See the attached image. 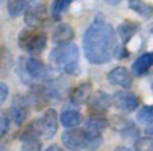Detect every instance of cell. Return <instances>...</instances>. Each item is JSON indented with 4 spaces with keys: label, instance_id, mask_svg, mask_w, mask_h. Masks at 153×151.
Returning <instances> with one entry per match:
<instances>
[{
    "label": "cell",
    "instance_id": "1",
    "mask_svg": "<svg viewBox=\"0 0 153 151\" xmlns=\"http://www.w3.org/2000/svg\"><path fill=\"white\" fill-rule=\"evenodd\" d=\"M116 45L117 36L114 28L102 19H95L85 31L83 51L90 63H108L113 56Z\"/></svg>",
    "mask_w": 153,
    "mask_h": 151
},
{
    "label": "cell",
    "instance_id": "2",
    "mask_svg": "<svg viewBox=\"0 0 153 151\" xmlns=\"http://www.w3.org/2000/svg\"><path fill=\"white\" fill-rule=\"evenodd\" d=\"M50 62L53 67L66 72L69 75H75L79 68V51L73 43L62 44L55 47L50 54Z\"/></svg>",
    "mask_w": 153,
    "mask_h": 151
},
{
    "label": "cell",
    "instance_id": "3",
    "mask_svg": "<svg viewBox=\"0 0 153 151\" xmlns=\"http://www.w3.org/2000/svg\"><path fill=\"white\" fill-rule=\"evenodd\" d=\"M47 44V37L42 32L32 29H23L19 35V47L31 55H39L43 52Z\"/></svg>",
    "mask_w": 153,
    "mask_h": 151
},
{
    "label": "cell",
    "instance_id": "4",
    "mask_svg": "<svg viewBox=\"0 0 153 151\" xmlns=\"http://www.w3.org/2000/svg\"><path fill=\"white\" fill-rule=\"evenodd\" d=\"M30 127L34 130V133L38 136H42L45 139H51L55 135L58 130V115L56 111L53 108L46 110L42 118L36 119L30 125Z\"/></svg>",
    "mask_w": 153,
    "mask_h": 151
},
{
    "label": "cell",
    "instance_id": "5",
    "mask_svg": "<svg viewBox=\"0 0 153 151\" xmlns=\"http://www.w3.org/2000/svg\"><path fill=\"white\" fill-rule=\"evenodd\" d=\"M113 104L116 108L121 110L122 112H132L140 104L138 96L129 91H118L113 95Z\"/></svg>",
    "mask_w": 153,
    "mask_h": 151
},
{
    "label": "cell",
    "instance_id": "6",
    "mask_svg": "<svg viewBox=\"0 0 153 151\" xmlns=\"http://www.w3.org/2000/svg\"><path fill=\"white\" fill-rule=\"evenodd\" d=\"M24 23L30 27V28H35V27L40 26L47 18V8L43 3L39 4L30 5L26 11H24Z\"/></svg>",
    "mask_w": 153,
    "mask_h": 151
},
{
    "label": "cell",
    "instance_id": "7",
    "mask_svg": "<svg viewBox=\"0 0 153 151\" xmlns=\"http://www.w3.org/2000/svg\"><path fill=\"white\" fill-rule=\"evenodd\" d=\"M86 103H87V107L90 108V111L100 115V114H105V112L110 108L111 100H110V96L106 92H103V91H97V92H94L93 95H89Z\"/></svg>",
    "mask_w": 153,
    "mask_h": 151
},
{
    "label": "cell",
    "instance_id": "8",
    "mask_svg": "<svg viewBox=\"0 0 153 151\" xmlns=\"http://www.w3.org/2000/svg\"><path fill=\"white\" fill-rule=\"evenodd\" d=\"M30 110V102L27 98L22 95H16L12 100V108H11V115L16 126H22L28 115Z\"/></svg>",
    "mask_w": 153,
    "mask_h": 151
},
{
    "label": "cell",
    "instance_id": "9",
    "mask_svg": "<svg viewBox=\"0 0 153 151\" xmlns=\"http://www.w3.org/2000/svg\"><path fill=\"white\" fill-rule=\"evenodd\" d=\"M108 126H110L118 133L124 134L125 136H137V127L134 126V123L124 117L113 115L108 122Z\"/></svg>",
    "mask_w": 153,
    "mask_h": 151
},
{
    "label": "cell",
    "instance_id": "10",
    "mask_svg": "<svg viewBox=\"0 0 153 151\" xmlns=\"http://www.w3.org/2000/svg\"><path fill=\"white\" fill-rule=\"evenodd\" d=\"M62 143L67 150L79 151L83 149V130H67L62 134Z\"/></svg>",
    "mask_w": 153,
    "mask_h": 151
},
{
    "label": "cell",
    "instance_id": "11",
    "mask_svg": "<svg viewBox=\"0 0 153 151\" xmlns=\"http://www.w3.org/2000/svg\"><path fill=\"white\" fill-rule=\"evenodd\" d=\"M108 80L114 86H120L122 88L132 87V75L125 67H116L108 74Z\"/></svg>",
    "mask_w": 153,
    "mask_h": 151
},
{
    "label": "cell",
    "instance_id": "12",
    "mask_svg": "<svg viewBox=\"0 0 153 151\" xmlns=\"http://www.w3.org/2000/svg\"><path fill=\"white\" fill-rule=\"evenodd\" d=\"M24 70L28 78L31 79H45L48 75V68L36 58H30L26 60Z\"/></svg>",
    "mask_w": 153,
    "mask_h": 151
},
{
    "label": "cell",
    "instance_id": "13",
    "mask_svg": "<svg viewBox=\"0 0 153 151\" xmlns=\"http://www.w3.org/2000/svg\"><path fill=\"white\" fill-rule=\"evenodd\" d=\"M42 142L31 127H27L22 135V151H40Z\"/></svg>",
    "mask_w": 153,
    "mask_h": 151
},
{
    "label": "cell",
    "instance_id": "14",
    "mask_svg": "<svg viewBox=\"0 0 153 151\" xmlns=\"http://www.w3.org/2000/svg\"><path fill=\"white\" fill-rule=\"evenodd\" d=\"M74 37V31L73 28L66 23H61L54 28L53 31V42L58 45L67 44Z\"/></svg>",
    "mask_w": 153,
    "mask_h": 151
},
{
    "label": "cell",
    "instance_id": "15",
    "mask_svg": "<svg viewBox=\"0 0 153 151\" xmlns=\"http://www.w3.org/2000/svg\"><path fill=\"white\" fill-rule=\"evenodd\" d=\"M152 64H153V55L151 52H145L143 55H140L132 66L133 75L134 76H144L151 70Z\"/></svg>",
    "mask_w": 153,
    "mask_h": 151
},
{
    "label": "cell",
    "instance_id": "16",
    "mask_svg": "<svg viewBox=\"0 0 153 151\" xmlns=\"http://www.w3.org/2000/svg\"><path fill=\"white\" fill-rule=\"evenodd\" d=\"M91 91V83L90 82H83L79 86H76L74 90L70 92V100L75 106H81V104L86 103L87 98Z\"/></svg>",
    "mask_w": 153,
    "mask_h": 151
},
{
    "label": "cell",
    "instance_id": "17",
    "mask_svg": "<svg viewBox=\"0 0 153 151\" xmlns=\"http://www.w3.org/2000/svg\"><path fill=\"white\" fill-rule=\"evenodd\" d=\"M35 0H8L7 1V11L10 16L18 18L20 16L30 5H32Z\"/></svg>",
    "mask_w": 153,
    "mask_h": 151
},
{
    "label": "cell",
    "instance_id": "18",
    "mask_svg": "<svg viewBox=\"0 0 153 151\" xmlns=\"http://www.w3.org/2000/svg\"><path fill=\"white\" fill-rule=\"evenodd\" d=\"M140 29V26L134 21H124L118 26V35L121 36L122 42H124V45L134 36L136 34Z\"/></svg>",
    "mask_w": 153,
    "mask_h": 151
},
{
    "label": "cell",
    "instance_id": "19",
    "mask_svg": "<svg viewBox=\"0 0 153 151\" xmlns=\"http://www.w3.org/2000/svg\"><path fill=\"white\" fill-rule=\"evenodd\" d=\"M61 122L66 128L76 127L82 122V115L76 110H65L61 115Z\"/></svg>",
    "mask_w": 153,
    "mask_h": 151
},
{
    "label": "cell",
    "instance_id": "20",
    "mask_svg": "<svg viewBox=\"0 0 153 151\" xmlns=\"http://www.w3.org/2000/svg\"><path fill=\"white\" fill-rule=\"evenodd\" d=\"M101 144H102L101 133L83 130V147H86V149L90 151H94V150H97Z\"/></svg>",
    "mask_w": 153,
    "mask_h": 151
},
{
    "label": "cell",
    "instance_id": "21",
    "mask_svg": "<svg viewBox=\"0 0 153 151\" xmlns=\"http://www.w3.org/2000/svg\"><path fill=\"white\" fill-rule=\"evenodd\" d=\"M12 67V56L7 47L0 45V75H7Z\"/></svg>",
    "mask_w": 153,
    "mask_h": 151
},
{
    "label": "cell",
    "instance_id": "22",
    "mask_svg": "<svg viewBox=\"0 0 153 151\" xmlns=\"http://www.w3.org/2000/svg\"><path fill=\"white\" fill-rule=\"evenodd\" d=\"M129 7L144 18H151L152 15V7L145 0H129Z\"/></svg>",
    "mask_w": 153,
    "mask_h": 151
},
{
    "label": "cell",
    "instance_id": "23",
    "mask_svg": "<svg viewBox=\"0 0 153 151\" xmlns=\"http://www.w3.org/2000/svg\"><path fill=\"white\" fill-rule=\"evenodd\" d=\"M106 127H108V120L101 117H91L85 123V130H87V131H97V133H101V131L105 130Z\"/></svg>",
    "mask_w": 153,
    "mask_h": 151
},
{
    "label": "cell",
    "instance_id": "24",
    "mask_svg": "<svg viewBox=\"0 0 153 151\" xmlns=\"http://www.w3.org/2000/svg\"><path fill=\"white\" fill-rule=\"evenodd\" d=\"M73 0H54L53 7H51V13H53L54 19H61L65 15V12H67V10L70 8Z\"/></svg>",
    "mask_w": 153,
    "mask_h": 151
},
{
    "label": "cell",
    "instance_id": "25",
    "mask_svg": "<svg viewBox=\"0 0 153 151\" xmlns=\"http://www.w3.org/2000/svg\"><path fill=\"white\" fill-rule=\"evenodd\" d=\"M136 151H153V141L151 136H143L137 138L134 142Z\"/></svg>",
    "mask_w": 153,
    "mask_h": 151
},
{
    "label": "cell",
    "instance_id": "26",
    "mask_svg": "<svg viewBox=\"0 0 153 151\" xmlns=\"http://www.w3.org/2000/svg\"><path fill=\"white\" fill-rule=\"evenodd\" d=\"M137 119L140 120V122L145 123V125H152V119H153V107H151V106H144L143 108L138 111Z\"/></svg>",
    "mask_w": 153,
    "mask_h": 151
},
{
    "label": "cell",
    "instance_id": "27",
    "mask_svg": "<svg viewBox=\"0 0 153 151\" xmlns=\"http://www.w3.org/2000/svg\"><path fill=\"white\" fill-rule=\"evenodd\" d=\"M8 125H10V122H8L7 115H5L4 112L0 110V138H3V136L7 134Z\"/></svg>",
    "mask_w": 153,
    "mask_h": 151
},
{
    "label": "cell",
    "instance_id": "28",
    "mask_svg": "<svg viewBox=\"0 0 153 151\" xmlns=\"http://www.w3.org/2000/svg\"><path fill=\"white\" fill-rule=\"evenodd\" d=\"M113 55H116L117 59H125V58H128V56H129V51L126 50V47H125L124 44H122V45H116Z\"/></svg>",
    "mask_w": 153,
    "mask_h": 151
},
{
    "label": "cell",
    "instance_id": "29",
    "mask_svg": "<svg viewBox=\"0 0 153 151\" xmlns=\"http://www.w3.org/2000/svg\"><path fill=\"white\" fill-rule=\"evenodd\" d=\"M8 86L5 84V83H3V82H0V106H1L3 103H4V100L7 99V96H8Z\"/></svg>",
    "mask_w": 153,
    "mask_h": 151
},
{
    "label": "cell",
    "instance_id": "30",
    "mask_svg": "<svg viewBox=\"0 0 153 151\" xmlns=\"http://www.w3.org/2000/svg\"><path fill=\"white\" fill-rule=\"evenodd\" d=\"M46 151H62V150L59 149L56 144H51V146H48L47 149H46Z\"/></svg>",
    "mask_w": 153,
    "mask_h": 151
},
{
    "label": "cell",
    "instance_id": "31",
    "mask_svg": "<svg viewBox=\"0 0 153 151\" xmlns=\"http://www.w3.org/2000/svg\"><path fill=\"white\" fill-rule=\"evenodd\" d=\"M105 1L108 3L109 5H117V4H120L122 0H105Z\"/></svg>",
    "mask_w": 153,
    "mask_h": 151
},
{
    "label": "cell",
    "instance_id": "32",
    "mask_svg": "<svg viewBox=\"0 0 153 151\" xmlns=\"http://www.w3.org/2000/svg\"><path fill=\"white\" fill-rule=\"evenodd\" d=\"M114 151H132V150L128 149V147H125V146H118Z\"/></svg>",
    "mask_w": 153,
    "mask_h": 151
},
{
    "label": "cell",
    "instance_id": "33",
    "mask_svg": "<svg viewBox=\"0 0 153 151\" xmlns=\"http://www.w3.org/2000/svg\"><path fill=\"white\" fill-rule=\"evenodd\" d=\"M0 151H5V147H4V146H3V144H1V143H0Z\"/></svg>",
    "mask_w": 153,
    "mask_h": 151
}]
</instances>
